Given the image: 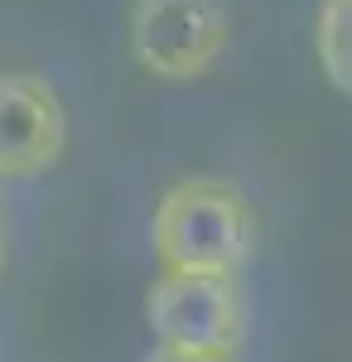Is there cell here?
<instances>
[{"instance_id":"6da1fadb","label":"cell","mask_w":352,"mask_h":362,"mask_svg":"<svg viewBox=\"0 0 352 362\" xmlns=\"http://www.w3.org/2000/svg\"><path fill=\"white\" fill-rule=\"evenodd\" d=\"M150 242L164 271L237 276L256 242V218L227 179H184L160 198Z\"/></svg>"},{"instance_id":"7a4b0ae2","label":"cell","mask_w":352,"mask_h":362,"mask_svg":"<svg viewBox=\"0 0 352 362\" xmlns=\"http://www.w3.org/2000/svg\"><path fill=\"white\" fill-rule=\"evenodd\" d=\"M145 324L155 334V348L169 353H237L242 343L237 280L164 271L145 295Z\"/></svg>"},{"instance_id":"3957f363","label":"cell","mask_w":352,"mask_h":362,"mask_svg":"<svg viewBox=\"0 0 352 362\" xmlns=\"http://www.w3.org/2000/svg\"><path fill=\"white\" fill-rule=\"evenodd\" d=\"M227 49V15L217 0H136L131 54L160 83H193Z\"/></svg>"},{"instance_id":"277c9868","label":"cell","mask_w":352,"mask_h":362,"mask_svg":"<svg viewBox=\"0 0 352 362\" xmlns=\"http://www.w3.org/2000/svg\"><path fill=\"white\" fill-rule=\"evenodd\" d=\"M68 116L58 92L34 73H0V179H34L58 165Z\"/></svg>"},{"instance_id":"5b68a950","label":"cell","mask_w":352,"mask_h":362,"mask_svg":"<svg viewBox=\"0 0 352 362\" xmlns=\"http://www.w3.org/2000/svg\"><path fill=\"white\" fill-rule=\"evenodd\" d=\"M314 54L324 78L352 97V0H324L314 15Z\"/></svg>"},{"instance_id":"8992f818","label":"cell","mask_w":352,"mask_h":362,"mask_svg":"<svg viewBox=\"0 0 352 362\" xmlns=\"http://www.w3.org/2000/svg\"><path fill=\"white\" fill-rule=\"evenodd\" d=\"M150 362H232V353H169V348H155Z\"/></svg>"},{"instance_id":"52a82bcc","label":"cell","mask_w":352,"mask_h":362,"mask_svg":"<svg viewBox=\"0 0 352 362\" xmlns=\"http://www.w3.org/2000/svg\"><path fill=\"white\" fill-rule=\"evenodd\" d=\"M0 266H5V227H0Z\"/></svg>"}]
</instances>
